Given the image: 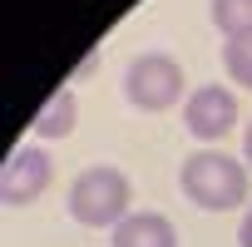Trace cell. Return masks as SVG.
I'll return each mask as SVG.
<instances>
[{
	"instance_id": "obj_1",
	"label": "cell",
	"mask_w": 252,
	"mask_h": 247,
	"mask_svg": "<svg viewBox=\"0 0 252 247\" xmlns=\"http://www.w3.org/2000/svg\"><path fill=\"white\" fill-rule=\"evenodd\" d=\"M178 183H183V198L203 213H232L252 198V173L242 158L222 154V149H198L183 158L178 168Z\"/></svg>"
},
{
	"instance_id": "obj_2",
	"label": "cell",
	"mask_w": 252,
	"mask_h": 247,
	"mask_svg": "<svg viewBox=\"0 0 252 247\" xmlns=\"http://www.w3.org/2000/svg\"><path fill=\"white\" fill-rule=\"evenodd\" d=\"M134 213V183L124 168L94 163L69 183V217L84 227H119Z\"/></svg>"
},
{
	"instance_id": "obj_3",
	"label": "cell",
	"mask_w": 252,
	"mask_h": 247,
	"mask_svg": "<svg viewBox=\"0 0 252 247\" xmlns=\"http://www.w3.org/2000/svg\"><path fill=\"white\" fill-rule=\"evenodd\" d=\"M124 94H129L134 109H149V114H163L173 104H183V64L163 50H144L129 60L124 69Z\"/></svg>"
},
{
	"instance_id": "obj_4",
	"label": "cell",
	"mask_w": 252,
	"mask_h": 247,
	"mask_svg": "<svg viewBox=\"0 0 252 247\" xmlns=\"http://www.w3.org/2000/svg\"><path fill=\"white\" fill-rule=\"evenodd\" d=\"M183 129L198 139V144H218L237 129V99L232 89L222 84H198L188 99H183Z\"/></svg>"
},
{
	"instance_id": "obj_5",
	"label": "cell",
	"mask_w": 252,
	"mask_h": 247,
	"mask_svg": "<svg viewBox=\"0 0 252 247\" xmlns=\"http://www.w3.org/2000/svg\"><path fill=\"white\" fill-rule=\"evenodd\" d=\"M50 183H55V158L45 154V144H25V149L10 154L5 173H0V203H5V208H25Z\"/></svg>"
},
{
	"instance_id": "obj_6",
	"label": "cell",
	"mask_w": 252,
	"mask_h": 247,
	"mask_svg": "<svg viewBox=\"0 0 252 247\" xmlns=\"http://www.w3.org/2000/svg\"><path fill=\"white\" fill-rule=\"evenodd\" d=\"M109 247H178V227L163 213H129L114 227Z\"/></svg>"
},
{
	"instance_id": "obj_7",
	"label": "cell",
	"mask_w": 252,
	"mask_h": 247,
	"mask_svg": "<svg viewBox=\"0 0 252 247\" xmlns=\"http://www.w3.org/2000/svg\"><path fill=\"white\" fill-rule=\"evenodd\" d=\"M74 119H79V99H74V89H69V84H60V89L40 104V114L30 119V134H35L40 144L69 139V134H74Z\"/></svg>"
},
{
	"instance_id": "obj_8",
	"label": "cell",
	"mask_w": 252,
	"mask_h": 247,
	"mask_svg": "<svg viewBox=\"0 0 252 247\" xmlns=\"http://www.w3.org/2000/svg\"><path fill=\"white\" fill-rule=\"evenodd\" d=\"M213 25H218L227 40L252 35V0H213Z\"/></svg>"
},
{
	"instance_id": "obj_9",
	"label": "cell",
	"mask_w": 252,
	"mask_h": 247,
	"mask_svg": "<svg viewBox=\"0 0 252 247\" xmlns=\"http://www.w3.org/2000/svg\"><path fill=\"white\" fill-rule=\"evenodd\" d=\"M222 69L237 79V89H252V35L222 40Z\"/></svg>"
},
{
	"instance_id": "obj_10",
	"label": "cell",
	"mask_w": 252,
	"mask_h": 247,
	"mask_svg": "<svg viewBox=\"0 0 252 247\" xmlns=\"http://www.w3.org/2000/svg\"><path fill=\"white\" fill-rule=\"evenodd\" d=\"M237 242H242V247H252V203H247V213H242V227H237Z\"/></svg>"
},
{
	"instance_id": "obj_11",
	"label": "cell",
	"mask_w": 252,
	"mask_h": 247,
	"mask_svg": "<svg viewBox=\"0 0 252 247\" xmlns=\"http://www.w3.org/2000/svg\"><path fill=\"white\" fill-rule=\"evenodd\" d=\"M242 163H247V173H252V119H247V129H242Z\"/></svg>"
},
{
	"instance_id": "obj_12",
	"label": "cell",
	"mask_w": 252,
	"mask_h": 247,
	"mask_svg": "<svg viewBox=\"0 0 252 247\" xmlns=\"http://www.w3.org/2000/svg\"><path fill=\"white\" fill-rule=\"evenodd\" d=\"M94 64H99V50H89V55H84V64L74 69V79H89V74H94Z\"/></svg>"
}]
</instances>
